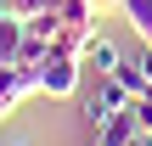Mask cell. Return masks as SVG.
Here are the masks:
<instances>
[{"instance_id":"obj_2","label":"cell","mask_w":152,"mask_h":146,"mask_svg":"<svg viewBox=\"0 0 152 146\" xmlns=\"http://www.w3.org/2000/svg\"><path fill=\"white\" fill-rule=\"evenodd\" d=\"M28 96H39V73L23 68V62H6L0 68V101L17 113V101H28Z\"/></svg>"},{"instance_id":"obj_3","label":"cell","mask_w":152,"mask_h":146,"mask_svg":"<svg viewBox=\"0 0 152 146\" xmlns=\"http://www.w3.org/2000/svg\"><path fill=\"white\" fill-rule=\"evenodd\" d=\"M135 141H141V118H135V107L113 113V118L96 129V146H135Z\"/></svg>"},{"instance_id":"obj_9","label":"cell","mask_w":152,"mask_h":146,"mask_svg":"<svg viewBox=\"0 0 152 146\" xmlns=\"http://www.w3.org/2000/svg\"><path fill=\"white\" fill-rule=\"evenodd\" d=\"M45 56H51V39H39V34H23V51H17V62L39 73V62H45Z\"/></svg>"},{"instance_id":"obj_11","label":"cell","mask_w":152,"mask_h":146,"mask_svg":"<svg viewBox=\"0 0 152 146\" xmlns=\"http://www.w3.org/2000/svg\"><path fill=\"white\" fill-rule=\"evenodd\" d=\"M135 62H141V73H147V84H152V45H141V56H135Z\"/></svg>"},{"instance_id":"obj_13","label":"cell","mask_w":152,"mask_h":146,"mask_svg":"<svg viewBox=\"0 0 152 146\" xmlns=\"http://www.w3.org/2000/svg\"><path fill=\"white\" fill-rule=\"evenodd\" d=\"M102 6H118V0H102Z\"/></svg>"},{"instance_id":"obj_10","label":"cell","mask_w":152,"mask_h":146,"mask_svg":"<svg viewBox=\"0 0 152 146\" xmlns=\"http://www.w3.org/2000/svg\"><path fill=\"white\" fill-rule=\"evenodd\" d=\"M135 118H141V129H152V84L135 96Z\"/></svg>"},{"instance_id":"obj_8","label":"cell","mask_w":152,"mask_h":146,"mask_svg":"<svg viewBox=\"0 0 152 146\" xmlns=\"http://www.w3.org/2000/svg\"><path fill=\"white\" fill-rule=\"evenodd\" d=\"M90 34H96V28L62 23V28H56V51H68V56H79V62H85V45H90Z\"/></svg>"},{"instance_id":"obj_4","label":"cell","mask_w":152,"mask_h":146,"mask_svg":"<svg viewBox=\"0 0 152 146\" xmlns=\"http://www.w3.org/2000/svg\"><path fill=\"white\" fill-rule=\"evenodd\" d=\"M96 101H102V113L113 118V113H124V107H135V96H130V84L118 79V73H96Z\"/></svg>"},{"instance_id":"obj_12","label":"cell","mask_w":152,"mask_h":146,"mask_svg":"<svg viewBox=\"0 0 152 146\" xmlns=\"http://www.w3.org/2000/svg\"><path fill=\"white\" fill-rule=\"evenodd\" d=\"M135 146H152V129H141V141H135Z\"/></svg>"},{"instance_id":"obj_1","label":"cell","mask_w":152,"mask_h":146,"mask_svg":"<svg viewBox=\"0 0 152 146\" xmlns=\"http://www.w3.org/2000/svg\"><path fill=\"white\" fill-rule=\"evenodd\" d=\"M79 84H85V62L51 45V56L39 62V96H56V101H68V96H79Z\"/></svg>"},{"instance_id":"obj_14","label":"cell","mask_w":152,"mask_h":146,"mask_svg":"<svg viewBox=\"0 0 152 146\" xmlns=\"http://www.w3.org/2000/svg\"><path fill=\"white\" fill-rule=\"evenodd\" d=\"M17 146H28V141H17Z\"/></svg>"},{"instance_id":"obj_7","label":"cell","mask_w":152,"mask_h":146,"mask_svg":"<svg viewBox=\"0 0 152 146\" xmlns=\"http://www.w3.org/2000/svg\"><path fill=\"white\" fill-rule=\"evenodd\" d=\"M118 11L130 17L135 39H141V45H152V0H118Z\"/></svg>"},{"instance_id":"obj_5","label":"cell","mask_w":152,"mask_h":146,"mask_svg":"<svg viewBox=\"0 0 152 146\" xmlns=\"http://www.w3.org/2000/svg\"><path fill=\"white\" fill-rule=\"evenodd\" d=\"M118 62H124V51L96 28V34H90V45H85V68H96V73H118Z\"/></svg>"},{"instance_id":"obj_6","label":"cell","mask_w":152,"mask_h":146,"mask_svg":"<svg viewBox=\"0 0 152 146\" xmlns=\"http://www.w3.org/2000/svg\"><path fill=\"white\" fill-rule=\"evenodd\" d=\"M23 34H28V28H23V23H17L6 6H0V68H6V62H17V51H23Z\"/></svg>"}]
</instances>
